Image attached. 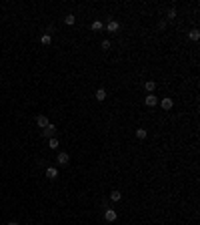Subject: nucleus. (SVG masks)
<instances>
[{
  "mask_svg": "<svg viewBox=\"0 0 200 225\" xmlns=\"http://www.w3.org/2000/svg\"><path fill=\"white\" fill-rule=\"evenodd\" d=\"M40 133H42V137H44V139H52L54 135H56V125H52V123H48V125H46L44 129L40 131Z\"/></svg>",
  "mask_w": 200,
  "mask_h": 225,
  "instance_id": "nucleus-1",
  "label": "nucleus"
},
{
  "mask_svg": "<svg viewBox=\"0 0 200 225\" xmlns=\"http://www.w3.org/2000/svg\"><path fill=\"white\" fill-rule=\"evenodd\" d=\"M116 217H118V215H116V211H114V209H106L104 211V219H106V221L112 223V221H116Z\"/></svg>",
  "mask_w": 200,
  "mask_h": 225,
  "instance_id": "nucleus-2",
  "label": "nucleus"
},
{
  "mask_svg": "<svg viewBox=\"0 0 200 225\" xmlns=\"http://www.w3.org/2000/svg\"><path fill=\"white\" fill-rule=\"evenodd\" d=\"M48 123H50V121H48V117H46V115H38V117H36V125L40 127V129H44Z\"/></svg>",
  "mask_w": 200,
  "mask_h": 225,
  "instance_id": "nucleus-3",
  "label": "nucleus"
},
{
  "mask_svg": "<svg viewBox=\"0 0 200 225\" xmlns=\"http://www.w3.org/2000/svg\"><path fill=\"white\" fill-rule=\"evenodd\" d=\"M56 161H58V165H62V167H64V165H68V153H58V157H56Z\"/></svg>",
  "mask_w": 200,
  "mask_h": 225,
  "instance_id": "nucleus-4",
  "label": "nucleus"
},
{
  "mask_svg": "<svg viewBox=\"0 0 200 225\" xmlns=\"http://www.w3.org/2000/svg\"><path fill=\"white\" fill-rule=\"evenodd\" d=\"M172 105H174V101L170 99V97H166V99H162V103H160V107H162L164 111H170V109H172Z\"/></svg>",
  "mask_w": 200,
  "mask_h": 225,
  "instance_id": "nucleus-5",
  "label": "nucleus"
},
{
  "mask_svg": "<svg viewBox=\"0 0 200 225\" xmlns=\"http://www.w3.org/2000/svg\"><path fill=\"white\" fill-rule=\"evenodd\" d=\"M106 28H108V32H116L118 28H120V24H118L116 20H108V24H106Z\"/></svg>",
  "mask_w": 200,
  "mask_h": 225,
  "instance_id": "nucleus-6",
  "label": "nucleus"
},
{
  "mask_svg": "<svg viewBox=\"0 0 200 225\" xmlns=\"http://www.w3.org/2000/svg\"><path fill=\"white\" fill-rule=\"evenodd\" d=\"M46 177H48V179H56L58 177V169L56 167H48L46 169Z\"/></svg>",
  "mask_w": 200,
  "mask_h": 225,
  "instance_id": "nucleus-7",
  "label": "nucleus"
},
{
  "mask_svg": "<svg viewBox=\"0 0 200 225\" xmlns=\"http://www.w3.org/2000/svg\"><path fill=\"white\" fill-rule=\"evenodd\" d=\"M94 97H96V101H100V103H102V101H106V97H108V92H106L104 88H98Z\"/></svg>",
  "mask_w": 200,
  "mask_h": 225,
  "instance_id": "nucleus-8",
  "label": "nucleus"
},
{
  "mask_svg": "<svg viewBox=\"0 0 200 225\" xmlns=\"http://www.w3.org/2000/svg\"><path fill=\"white\" fill-rule=\"evenodd\" d=\"M144 88H146V91L152 95V92L156 91V83H154V80H146V83H144Z\"/></svg>",
  "mask_w": 200,
  "mask_h": 225,
  "instance_id": "nucleus-9",
  "label": "nucleus"
},
{
  "mask_svg": "<svg viewBox=\"0 0 200 225\" xmlns=\"http://www.w3.org/2000/svg\"><path fill=\"white\" fill-rule=\"evenodd\" d=\"M144 103H146V107H156V95H148Z\"/></svg>",
  "mask_w": 200,
  "mask_h": 225,
  "instance_id": "nucleus-10",
  "label": "nucleus"
},
{
  "mask_svg": "<svg viewBox=\"0 0 200 225\" xmlns=\"http://www.w3.org/2000/svg\"><path fill=\"white\" fill-rule=\"evenodd\" d=\"M40 42H42V44H44V46H48L50 42H52V36H50V34H46V32H44V34L40 36Z\"/></svg>",
  "mask_w": 200,
  "mask_h": 225,
  "instance_id": "nucleus-11",
  "label": "nucleus"
},
{
  "mask_svg": "<svg viewBox=\"0 0 200 225\" xmlns=\"http://www.w3.org/2000/svg\"><path fill=\"white\" fill-rule=\"evenodd\" d=\"M58 145H60V143H58V139H56V137L48 139V147H50V149H58Z\"/></svg>",
  "mask_w": 200,
  "mask_h": 225,
  "instance_id": "nucleus-12",
  "label": "nucleus"
},
{
  "mask_svg": "<svg viewBox=\"0 0 200 225\" xmlns=\"http://www.w3.org/2000/svg\"><path fill=\"white\" fill-rule=\"evenodd\" d=\"M188 38H190V40H198V38H200V32L196 30V28H194V30H190V32H188Z\"/></svg>",
  "mask_w": 200,
  "mask_h": 225,
  "instance_id": "nucleus-13",
  "label": "nucleus"
},
{
  "mask_svg": "<svg viewBox=\"0 0 200 225\" xmlns=\"http://www.w3.org/2000/svg\"><path fill=\"white\" fill-rule=\"evenodd\" d=\"M110 199H112V201H120L122 193H120V191H112V193H110Z\"/></svg>",
  "mask_w": 200,
  "mask_h": 225,
  "instance_id": "nucleus-14",
  "label": "nucleus"
},
{
  "mask_svg": "<svg viewBox=\"0 0 200 225\" xmlns=\"http://www.w3.org/2000/svg\"><path fill=\"white\" fill-rule=\"evenodd\" d=\"M146 129H136V137H138L140 139V141H142V139H146Z\"/></svg>",
  "mask_w": 200,
  "mask_h": 225,
  "instance_id": "nucleus-15",
  "label": "nucleus"
},
{
  "mask_svg": "<svg viewBox=\"0 0 200 225\" xmlns=\"http://www.w3.org/2000/svg\"><path fill=\"white\" fill-rule=\"evenodd\" d=\"M64 22L68 24V26H72V24L76 22V18H74V14H66V18H64Z\"/></svg>",
  "mask_w": 200,
  "mask_h": 225,
  "instance_id": "nucleus-16",
  "label": "nucleus"
},
{
  "mask_svg": "<svg viewBox=\"0 0 200 225\" xmlns=\"http://www.w3.org/2000/svg\"><path fill=\"white\" fill-rule=\"evenodd\" d=\"M102 26H104V24H102L100 20H94V22H92V30H102Z\"/></svg>",
  "mask_w": 200,
  "mask_h": 225,
  "instance_id": "nucleus-17",
  "label": "nucleus"
},
{
  "mask_svg": "<svg viewBox=\"0 0 200 225\" xmlns=\"http://www.w3.org/2000/svg\"><path fill=\"white\" fill-rule=\"evenodd\" d=\"M174 16H176V10H174V8H170V10H168V18L174 20Z\"/></svg>",
  "mask_w": 200,
  "mask_h": 225,
  "instance_id": "nucleus-18",
  "label": "nucleus"
},
{
  "mask_svg": "<svg viewBox=\"0 0 200 225\" xmlns=\"http://www.w3.org/2000/svg\"><path fill=\"white\" fill-rule=\"evenodd\" d=\"M102 48L108 50V48H110V42H108V40H104V42H102Z\"/></svg>",
  "mask_w": 200,
  "mask_h": 225,
  "instance_id": "nucleus-19",
  "label": "nucleus"
},
{
  "mask_svg": "<svg viewBox=\"0 0 200 225\" xmlns=\"http://www.w3.org/2000/svg\"><path fill=\"white\" fill-rule=\"evenodd\" d=\"M8 225H18V223H16V221H10V223H8Z\"/></svg>",
  "mask_w": 200,
  "mask_h": 225,
  "instance_id": "nucleus-20",
  "label": "nucleus"
}]
</instances>
